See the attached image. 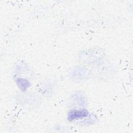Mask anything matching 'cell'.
I'll use <instances>...</instances> for the list:
<instances>
[{"instance_id":"obj_1","label":"cell","mask_w":133,"mask_h":133,"mask_svg":"<svg viewBox=\"0 0 133 133\" xmlns=\"http://www.w3.org/2000/svg\"><path fill=\"white\" fill-rule=\"evenodd\" d=\"M88 114V112L86 110H82L81 111L72 110L69 113L68 119L70 121L77 118H82L86 117Z\"/></svg>"}]
</instances>
